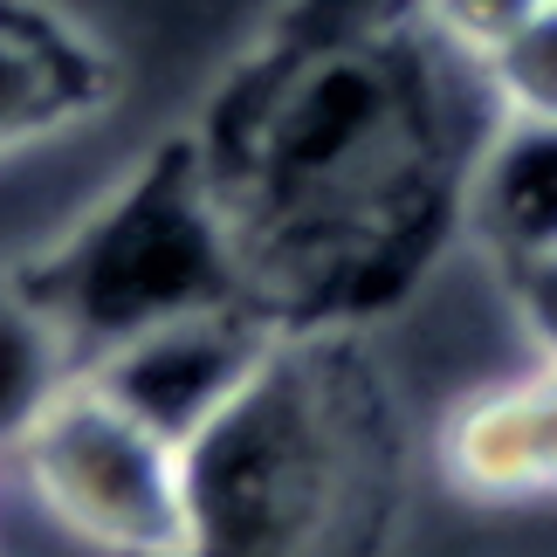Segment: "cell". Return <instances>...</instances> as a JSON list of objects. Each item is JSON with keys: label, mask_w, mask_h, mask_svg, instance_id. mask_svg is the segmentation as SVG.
Here are the masks:
<instances>
[{"label": "cell", "mask_w": 557, "mask_h": 557, "mask_svg": "<svg viewBox=\"0 0 557 557\" xmlns=\"http://www.w3.org/2000/svg\"><path fill=\"white\" fill-rule=\"evenodd\" d=\"M461 227L488 262L557 255V124L496 117L461 173Z\"/></svg>", "instance_id": "8992f818"}, {"label": "cell", "mask_w": 557, "mask_h": 557, "mask_svg": "<svg viewBox=\"0 0 557 557\" xmlns=\"http://www.w3.org/2000/svg\"><path fill=\"white\" fill-rule=\"evenodd\" d=\"M103 97V62L55 14L0 0V152L35 145Z\"/></svg>", "instance_id": "52a82bcc"}, {"label": "cell", "mask_w": 557, "mask_h": 557, "mask_svg": "<svg viewBox=\"0 0 557 557\" xmlns=\"http://www.w3.org/2000/svg\"><path fill=\"white\" fill-rule=\"evenodd\" d=\"M366 441L337 324L289 331L248 399L186 447L193 557H337L372 496Z\"/></svg>", "instance_id": "6da1fadb"}, {"label": "cell", "mask_w": 557, "mask_h": 557, "mask_svg": "<svg viewBox=\"0 0 557 557\" xmlns=\"http://www.w3.org/2000/svg\"><path fill=\"white\" fill-rule=\"evenodd\" d=\"M283 337L289 324L262 304H213L117 337L83 372L159 441L193 447L248 399V385L275 366Z\"/></svg>", "instance_id": "277c9868"}, {"label": "cell", "mask_w": 557, "mask_h": 557, "mask_svg": "<svg viewBox=\"0 0 557 557\" xmlns=\"http://www.w3.org/2000/svg\"><path fill=\"white\" fill-rule=\"evenodd\" d=\"M503 275V310L523 324L537 366H557V255H530V262H496Z\"/></svg>", "instance_id": "8fae6325"}, {"label": "cell", "mask_w": 557, "mask_h": 557, "mask_svg": "<svg viewBox=\"0 0 557 557\" xmlns=\"http://www.w3.org/2000/svg\"><path fill=\"white\" fill-rule=\"evenodd\" d=\"M441 468L461 496H557V366L468 385L441 420Z\"/></svg>", "instance_id": "5b68a950"}, {"label": "cell", "mask_w": 557, "mask_h": 557, "mask_svg": "<svg viewBox=\"0 0 557 557\" xmlns=\"http://www.w3.org/2000/svg\"><path fill=\"white\" fill-rule=\"evenodd\" d=\"M14 468L49 523L76 544L103 557H193L186 447L132 420L103 385H90V372L62 385V399L21 441Z\"/></svg>", "instance_id": "3957f363"}, {"label": "cell", "mask_w": 557, "mask_h": 557, "mask_svg": "<svg viewBox=\"0 0 557 557\" xmlns=\"http://www.w3.org/2000/svg\"><path fill=\"white\" fill-rule=\"evenodd\" d=\"M475 70H482V90L496 103V117L557 124V0H537Z\"/></svg>", "instance_id": "9c48e42d"}, {"label": "cell", "mask_w": 557, "mask_h": 557, "mask_svg": "<svg viewBox=\"0 0 557 557\" xmlns=\"http://www.w3.org/2000/svg\"><path fill=\"white\" fill-rule=\"evenodd\" d=\"M41 304L76 337L83 366L159 317L213 310V304H255L242 248H234L221 186H213L200 145H159L132 165L62 242L28 269Z\"/></svg>", "instance_id": "7a4b0ae2"}, {"label": "cell", "mask_w": 557, "mask_h": 557, "mask_svg": "<svg viewBox=\"0 0 557 557\" xmlns=\"http://www.w3.org/2000/svg\"><path fill=\"white\" fill-rule=\"evenodd\" d=\"M83 379V351L62 331V317L41 304L28 275L0 283V461L21 455L35 420L62 399V385Z\"/></svg>", "instance_id": "ba28073f"}, {"label": "cell", "mask_w": 557, "mask_h": 557, "mask_svg": "<svg viewBox=\"0 0 557 557\" xmlns=\"http://www.w3.org/2000/svg\"><path fill=\"white\" fill-rule=\"evenodd\" d=\"M537 0H420V28L468 62H482Z\"/></svg>", "instance_id": "30bf717a"}]
</instances>
